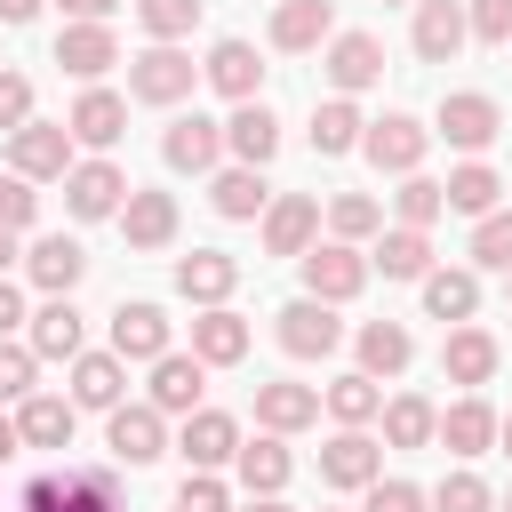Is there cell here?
<instances>
[{"label":"cell","mask_w":512,"mask_h":512,"mask_svg":"<svg viewBox=\"0 0 512 512\" xmlns=\"http://www.w3.org/2000/svg\"><path fill=\"white\" fill-rule=\"evenodd\" d=\"M192 80H200V64H192L176 40H152V48L128 64V96H136V104H184Z\"/></svg>","instance_id":"obj_1"},{"label":"cell","mask_w":512,"mask_h":512,"mask_svg":"<svg viewBox=\"0 0 512 512\" xmlns=\"http://www.w3.org/2000/svg\"><path fill=\"white\" fill-rule=\"evenodd\" d=\"M296 264H304V296H320V304H352V296L368 288V256H360L352 240H328V248H304Z\"/></svg>","instance_id":"obj_2"},{"label":"cell","mask_w":512,"mask_h":512,"mask_svg":"<svg viewBox=\"0 0 512 512\" xmlns=\"http://www.w3.org/2000/svg\"><path fill=\"white\" fill-rule=\"evenodd\" d=\"M272 320H280V352H288V360H328V352L344 344V320H336V304H320V296H296V304H280Z\"/></svg>","instance_id":"obj_3"},{"label":"cell","mask_w":512,"mask_h":512,"mask_svg":"<svg viewBox=\"0 0 512 512\" xmlns=\"http://www.w3.org/2000/svg\"><path fill=\"white\" fill-rule=\"evenodd\" d=\"M424 144H432V128H424V120H408V112H384V120H368V128H360V152H368L384 176H416Z\"/></svg>","instance_id":"obj_4"},{"label":"cell","mask_w":512,"mask_h":512,"mask_svg":"<svg viewBox=\"0 0 512 512\" xmlns=\"http://www.w3.org/2000/svg\"><path fill=\"white\" fill-rule=\"evenodd\" d=\"M8 168L16 176H64L72 168V128L64 120H24V128H8Z\"/></svg>","instance_id":"obj_5"},{"label":"cell","mask_w":512,"mask_h":512,"mask_svg":"<svg viewBox=\"0 0 512 512\" xmlns=\"http://www.w3.org/2000/svg\"><path fill=\"white\" fill-rule=\"evenodd\" d=\"M160 160H168L176 176H208V168L224 160V120H208V112H184V120H168V136H160Z\"/></svg>","instance_id":"obj_6"},{"label":"cell","mask_w":512,"mask_h":512,"mask_svg":"<svg viewBox=\"0 0 512 512\" xmlns=\"http://www.w3.org/2000/svg\"><path fill=\"white\" fill-rule=\"evenodd\" d=\"M120 200H128V176H120L112 160H72V168H64V208H72L80 224L120 216Z\"/></svg>","instance_id":"obj_7"},{"label":"cell","mask_w":512,"mask_h":512,"mask_svg":"<svg viewBox=\"0 0 512 512\" xmlns=\"http://www.w3.org/2000/svg\"><path fill=\"white\" fill-rule=\"evenodd\" d=\"M112 424H104V448H112V464H152V456H168V424H160V408L144 400V408H104Z\"/></svg>","instance_id":"obj_8"},{"label":"cell","mask_w":512,"mask_h":512,"mask_svg":"<svg viewBox=\"0 0 512 512\" xmlns=\"http://www.w3.org/2000/svg\"><path fill=\"white\" fill-rule=\"evenodd\" d=\"M456 152H480V144H496V128H504V112H496V96H480V88H456V96H440V120H432Z\"/></svg>","instance_id":"obj_9"},{"label":"cell","mask_w":512,"mask_h":512,"mask_svg":"<svg viewBox=\"0 0 512 512\" xmlns=\"http://www.w3.org/2000/svg\"><path fill=\"white\" fill-rule=\"evenodd\" d=\"M328 80H336V96L376 88L384 80V40L376 32H328Z\"/></svg>","instance_id":"obj_10"},{"label":"cell","mask_w":512,"mask_h":512,"mask_svg":"<svg viewBox=\"0 0 512 512\" xmlns=\"http://www.w3.org/2000/svg\"><path fill=\"white\" fill-rule=\"evenodd\" d=\"M496 360H504V352H496V336H488V328H472V320H456V328H448V344H440V376H448V384H464V392H480V384L496 376Z\"/></svg>","instance_id":"obj_11"},{"label":"cell","mask_w":512,"mask_h":512,"mask_svg":"<svg viewBox=\"0 0 512 512\" xmlns=\"http://www.w3.org/2000/svg\"><path fill=\"white\" fill-rule=\"evenodd\" d=\"M176 448H184V464H192V472H216V464H232L240 424H232L224 408H192V416H184V432H176Z\"/></svg>","instance_id":"obj_12"},{"label":"cell","mask_w":512,"mask_h":512,"mask_svg":"<svg viewBox=\"0 0 512 512\" xmlns=\"http://www.w3.org/2000/svg\"><path fill=\"white\" fill-rule=\"evenodd\" d=\"M376 472H384V448H376L360 424H344V432L320 448V480H328V488H368Z\"/></svg>","instance_id":"obj_13"},{"label":"cell","mask_w":512,"mask_h":512,"mask_svg":"<svg viewBox=\"0 0 512 512\" xmlns=\"http://www.w3.org/2000/svg\"><path fill=\"white\" fill-rule=\"evenodd\" d=\"M56 64H64L72 80H104V72L120 64L112 24H64V32H56Z\"/></svg>","instance_id":"obj_14"},{"label":"cell","mask_w":512,"mask_h":512,"mask_svg":"<svg viewBox=\"0 0 512 512\" xmlns=\"http://www.w3.org/2000/svg\"><path fill=\"white\" fill-rule=\"evenodd\" d=\"M120 232H128V248H168V240H176V192H144V184H128V200H120Z\"/></svg>","instance_id":"obj_15"},{"label":"cell","mask_w":512,"mask_h":512,"mask_svg":"<svg viewBox=\"0 0 512 512\" xmlns=\"http://www.w3.org/2000/svg\"><path fill=\"white\" fill-rule=\"evenodd\" d=\"M312 232H320V200H312V192L264 200V248H272V256H304Z\"/></svg>","instance_id":"obj_16"},{"label":"cell","mask_w":512,"mask_h":512,"mask_svg":"<svg viewBox=\"0 0 512 512\" xmlns=\"http://www.w3.org/2000/svg\"><path fill=\"white\" fill-rule=\"evenodd\" d=\"M24 272H32V288H40V296H72V288H80V272H88V248H80V240H64V232H48V240H32Z\"/></svg>","instance_id":"obj_17"},{"label":"cell","mask_w":512,"mask_h":512,"mask_svg":"<svg viewBox=\"0 0 512 512\" xmlns=\"http://www.w3.org/2000/svg\"><path fill=\"white\" fill-rule=\"evenodd\" d=\"M432 440H440L448 456H480V448H496V408H488L480 392H464L456 408H440V424H432Z\"/></svg>","instance_id":"obj_18"},{"label":"cell","mask_w":512,"mask_h":512,"mask_svg":"<svg viewBox=\"0 0 512 512\" xmlns=\"http://www.w3.org/2000/svg\"><path fill=\"white\" fill-rule=\"evenodd\" d=\"M232 472H240V488H248V496H280V488H288V472H296V456H288V440H280V432H264V440H240V448H232Z\"/></svg>","instance_id":"obj_19"},{"label":"cell","mask_w":512,"mask_h":512,"mask_svg":"<svg viewBox=\"0 0 512 512\" xmlns=\"http://www.w3.org/2000/svg\"><path fill=\"white\" fill-rule=\"evenodd\" d=\"M408 40H416V56H424V64H448V56L472 40V24H464V8H456V0H416V32H408Z\"/></svg>","instance_id":"obj_20"},{"label":"cell","mask_w":512,"mask_h":512,"mask_svg":"<svg viewBox=\"0 0 512 512\" xmlns=\"http://www.w3.org/2000/svg\"><path fill=\"white\" fill-rule=\"evenodd\" d=\"M240 288V264L224 256V248H192V256H176V296H192V304H224Z\"/></svg>","instance_id":"obj_21"},{"label":"cell","mask_w":512,"mask_h":512,"mask_svg":"<svg viewBox=\"0 0 512 512\" xmlns=\"http://www.w3.org/2000/svg\"><path fill=\"white\" fill-rule=\"evenodd\" d=\"M240 352H248V320H240L232 304H200V320H192V360L232 368Z\"/></svg>","instance_id":"obj_22"},{"label":"cell","mask_w":512,"mask_h":512,"mask_svg":"<svg viewBox=\"0 0 512 512\" xmlns=\"http://www.w3.org/2000/svg\"><path fill=\"white\" fill-rule=\"evenodd\" d=\"M200 376H208V360L160 352V360H152V408H160V416H192V408H200Z\"/></svg>","instance_id":"obj_23"},{"label":"cell","mask_w":512,"mask_h":512,"mask_svg":"<svg viewBox=\"0 0 512 512\" xmlns=\"http://www.w3.org/2000/svg\"><path fill=\"white\" fill-rule=\"evenodd\" d=\"M200 80H208L216 96L248 104V96H256V80H264V64H256V48H248V40H216V48H208V64H200Z\"/></svg>","instance_id":"obj_24"},{"label":"cell","mask_w":512,"mask_h":512,"mask_svg":"<svg viewBox=\"0 0 512 512\" xmlns=\"http://www.w3.org/2000/svg\"><path fill=\"white\" fill-rule=\"evenodd\" d=\"M112 352L120 360H160L168 352V312L160 304H120L112 312Z\"/></svg>","instance_id":"obj_25"},{"label":"cell","mask_w":512,"mask_h":512,"mask_svg":"<svg viewBox=\"0 0 512 512\" xmlns=\"http://www.w3.org/2000/svg\"><path fill=\"white\" fill-rule=\"evenodd\" d=\"M72 400H56V392H24L16 400V432H24V448H72Z\"/></svg>","instance_id":"obj_26"},{"label":"cell","mask_w":512,"mask_h":512,"mask_svg":"<svg viewBox=\"0 0 512 512\" xmlns=\"http://www.w3.org/2000/svg\"><path fill=\"white\" fill-rule=\"evenodd\" d=\"M328 32H336V8H328V0H280V8H272V48H288V56L320 48Z\"/></svg>","instance_id":"obj_27"},{"label":"cell","mask_w":512,"mask_h":512,"mask_svg":"<svg viewBox=\"0 0 512 512\" xmlns=\"http://www.w3.org/2000/svg\"><path fill=\"white\" fill-rule=\"evenodd\" d=\"M224 144L240 152V168H264L272 152H280V120L248 96V104H232V120H224Z\"/></svg>","instance_id":"obj_28"},{"label":"cell","mask_w":512,"mask_h":512,"mask_svg":"<svg viewBox=\"0 0 512 512\" xmlns=\"http://www.w3.org/2000/svg\"><path fill=\"white\" fill-rule=\"evenodd\" d=\"M120 384H128L120 352H80L72 360V408H120Z\"/></svg>","instance_id":"obj_29"},{"label":"cell","mask_w":512,"mask_h":512,"mask_svg":"<svg viewBox=\"0 0 512 512\" xmlns=\"http://www.w3.org/2000/svg\"><path fill=\"white\" fill-rule=\"evenodd\" d=\"M312 416H320V392H312V384H256V424H264V432L288 440V432H304Z\"/></svg>","instance_id":"obj_30"},{"label":"cell","mask_w":512,"mask_h":512,"mask_svg":"<svg viewBox=\"0 0 512 512\" xmlns=\"http://www.w3.org/2000/svg\"><path fill=\"white\" fill-rule=\"evenodd\" d=\"M64 128H72V144H96V152H104V144H120V128H128V104H120L112 88H88V96L72 104V120H64Z\"/></svg>","instance_id":"obj_31"},{"label":"cell","mask_w":512,"mask_h":512,"mask_svg":"<svg viewBox=\"0 0 512 512\" xmlns=\"http://www.w3.org/2000/svg\"><path fill=\"white\" fill-rule=\"evenodd\" d=\"M32 360H80V312H72V296H48L32 312Z\"/></svg>","instance_id":"obj_32"},{"label":"cell","mask_w":512,"mask_h":512,"mask_svg":"<svg viewBox=\"0 0 512 512\" xmlns=\"http://www.w3.org/2000/svg\"><path fill=\"white\" fill-rule=\"evenodd\" d=\"M368 264H376L384 280H424V272H432V240H424L416 224H392V232L376 240V256H368Z\"/></svg>","instance_id":"obj_33"},{"label":"cell","mask_w":512,"mask_h":512,"mask_svg":"<svg viewBox=\"0 0 512 512\" xmlns=\"http://www.w3.org/2000/svg\"><path fill=\"white\" fill-rule=\"evenodd\" d=\"M408 360H416V344H408L400 320H368L360 328V376H400Z\"/></svg>","instance_id":"obj_34"},{"label":"cell","mask_w":512,"mask_h":512,"mask_svg":"<svg viewBox=\"0 0 512 512\" xmlns=\"http://www.w3.org/2000/svg\"><path fill=\"white\" fill-rule=\"evenodd\" d=\"M424 312L448 320V328L472 320V312H480V280H472V272H424Z\"/></svg>","instance_id":"obj_35"},{"label":"cell","mask_w":512,"mask_h":512,"mask_svg":"<svg viewBox=\"0 0 512 512\" xmlns=\"http://www.w3.org/2000/svg\"><path fill=\"white\" fill-rule=\"evenodd\" d=\"M376 416H384V440H392V448H432V424H440V408H432V400L400 392V400H384Z\"/></svg>","instance_id":"obj_36"},{"label":"cell","mask_w":512,"mask_h":512,"mask_svg":"<svg viewBox=\"0 0 512 512\" xmlns=\"http://www.w3.org/2000/svg\"><path fill=\"white\" fill-rule=\"evenodd\" d=\"M56 512H120V472H112V464L64 472V504H56Z\"/></svg>","instance_id":"obj_37"},{"label":"cell","mask_w":512,"mask_h":512,"mask_svg":"<svg viewBox=\"0 0 512 512\" xmlns=\"http://www.w3.org/2000/svg\"><path fill=\"white\" fill-rule=\"evenodd\" d=\"M496 192H504V184H496V168H488V160H464V168L440 184V200H448L456 216H488V208H496Z\"/></svg>","instance_id":"obj_38"},{"label":"cell","mask_w":512,"mask_h":512,"mask_svg":"<svg viewBox=\"0 0 512 512\" xmlns=\"http://www.w3.org/2000/svg\"><path fill=\"white\" fill-rule=\"evenodd\" d=\"M208 192H216V216H232V224H240V216H256V208L272 200V192H264V168H216V184H208Z\"/></svg>","instance_id":"obj_39"},{"label":"cell","mask_w":512,"mask_h":512,"mask_svg":"<svg viewBox=\"0 0 512 512\" xmlns=\"http://www.w3.org/2000/svg\"><path fill=\"white\" fill-rule=\"evenodd\" d=\"M320 408H328L336 424H368V416L384 408V392H376V376H360V368H352V376H336V384L320 392Z\"/></svg>","instance_id":"obj_40"},{"label":"cell","mask_w":512,"mask_h":512,"mask_svg":"<svg viewBox=\"0 0 512 512\" xmlns=\"http://www.w3.org/2000/svg\"><path fill=\"white\" fill-rule=\"evenodd\" d=\"M360 128H368V120L352 112V96H328V104L312 112V152H352Z\"/></svg>","instance_id":"obj_41"},{"label":"cell","mask_w":512,"mask_h":512,"mask_svg":"<svg viewBox=\"0 0 512 512\" xmlns=\"http://www.w3.org/2000/svg\"><path fill=\"white\" fill-rule=\"evenodd\" d=\"M328 232L360 248V240H376V232H384V208H376L368 192H336V200H328Z\"/></svg>","instance_id":"obj_42"},{"label":"cell","mask_w":512,"mask_h":512,"mask_svg":"<svg viewBox=\"0 0 512 512\" xmlns=\"http://www.w3.org/2000/svg\"><path fill=\"white\" fill-rule=\"evenodd\" d=\"M472 264L512 272V208H488V216L472 224Z\"/></svg>","instance_id":"obj_43"},{"label":"cell","mask_w":512,"mask_h":512,"mask_svg":"<svg viewBox=\"0 0 512 512\" xmlns=\"http://www.w3.org/2000/svg\"><path fill=\"white\" fill-rule=\"evenodd\" d=\"M136 24H144L152 40H184V32L200 24V0H136Z\"/></svg>","instance_id":"obj_44"},{"label":"cell","mask_w":512,"mask_h":512,"mask_svg":"<svg viewBox=\"0 0 512 512\" xmlns=\"http://www.w3.org/2000/svg\"><path fill=\"white\" fill-rule=\"evenodd\" d=\"M424 504H432V512H496V496H488V480H480V472H448Z\"/></svg>","instance_id":"obj_45"},{"label":"cell","mask_w":512,"mask_h":512,"mask_svg":"<svg viewBox=\"0 0 512 512\" xmlns=\"http://www.w3.org/2000/svg\"><path fill=\"white\" fill-rule=\"evenodd\" d=\"M440 208H448V200H440V184H432V176H408V184L392 192V216H400V224H416V232H424Z\"/></svg>","instance_id":"obj_46"},{"label":"cell","mask_w":512,"mask_h":512,"mask_svg":"<svg viewBox=\"0 0 512 512\" xmlns=\"http://www.w3.org/2000/svg\"><path fill=\"white\" fill-rule=\"evenodd\" d=\"M464 24H472V40L512 48V0H464Z\"/></svg>","instance_id":"obj_47"},{"label":"cell","mask_w":512,"mask_h":512,"mask_svg":"<svg viewBox=\"0 0 512 512\" xmlns=\"http://www.w3.org/2000/svg\"><path fill=\"white\" fill-rule=\"evenodd\" d=\"M40 216V192H32V176H0V232H24Z\"/></svg>","instance_id":"obj_48"},{"label":"cell","mask_w":512,"mask_h":512,"mask_svg":"<svg viewBox=\"0 0 512 512\" xmlns=\"http://www.w3.org/2000/svg\"><path fill=\"white\" fill-rule=\"evenodd\" d=\"M360 496H368L360 512H424V488H416V480H384V472H376Z\"/></svg>","instance_id":"obj_49"},{"label":"cell","mask_w":512,"mask_h":512,"mask_svg":"<svg viewBox=\"0 0 512 512\" xmlns=\"http://www.w3.org/2000/svg\"><path fill=\"white\" fill-rule=\"evenodd\" d=\"M176 512H232V496H224V480H216V472H184Z\"/></svg>","instance_id":"obj_50"},{"label":"cell","mask_w":512,"mask_h":512,"mask_svg":"<svg viewBox=\"0 0 512 512\" xmlns=\"http://www.w3.org/2000/svg\"><path fill=\"white\" fill-rule=\"evenodd\" d=\"M32 368H40L32 344H8V336H0V400H24V392H32Z\"/></svg>","instance_id":"obj_51"},{"label":"cell","mask_w":512,"mask_h":512,"mask_svg":"<svg viewBox=\"0 0 512 512\" xmlns=\"http://www.w3.org/2000/svg\"><path fill=\"white\" fill-rule=\"evenodd\" d=\"M24 120H32V80L0 72V128H24Z\"/></svg>","instance_id":"obj_52"},{"label":"cell","mask_w":512,"mask_h":512,"mask_svg":"<svg viewBox=\"0 0 512 512\" xmlns=\"http://www.w3.org/2000/svg\"><path fill=\"white\" fill-rule=\"evenodd\" d=\"M24 320H32V312H24V296H16V288H8V280H0V336H16V328H24Z\"/></svg>","instance_id":"obj_53"},{"label":"cell","mask_w":512,"mask_h":512,"mask_svg":"<svg viewBox=\"0 0 512 512\" xmlns=\"http://www.w3.org/2000/svg\"><path fill=\"white\" fill-rule=\"evenodd\" d=\"M56 8H64V16H72V24H104V16H112V8H120V0H56Z\"/></svg>","instance_id":"obj_54"},{"label":"cell","mask_w":512,"mask_h":512,"mask_svg":"<svg viewBox=\"0 0 512 512\" xmlns=\"http://www.w3.org/2000/svg\"><path fill=\"white\" fill-rule=\"evenodd\" d=\"M40 16V0H0V24H32Z\"/></svg>","instance_id":"obj_55"},{"label":"cell","mask_w":512,"mask_h":512,"mask_svg":"<svg viewBox=\"0 0 512 512\" xmlns=\"http://www.w3.org/2000/svg\"><path fill=\"white\" fill-rule=\"evenodd\" d=\"M16 448H24V432H16V416H0V464H8Z\"/></svg>","instance_id":"obj_56"},{"label":"cell","mask_w":512,"mask_h":512,"mask_svg":"<svg viewBox=\"0 0 512 512\" xmlns=\"http://www.w3.org/2000/svg\"><path fill=\"white\" fill-rule=\"evenodd\" d=\"M496 448H504V456H512V416H496Z\"/></svg>","instance_id":"obj_57"},{"label":"cell","mask_w":512,"mask_h":512,"mask_svg":"<svg viewBox=\"0 0 512 512\" xmlns=\"http://www.w3.org/2000/svg\"><path fill=\"white\" fill-rule=\"evenodd\" d=\"M8 256H16V232H0V272H8Z\"/></svg>","instance_id":"obj_58"},{"label":"cell","mask_w":512,"mask_h":512,"mask_svg":"<svg viewBox=\"0 0 512 512\" xmlns=\"http://www.w3.org/2000/svg\"><path fill=\"white\" fill-rule=\"evenodd\" d=\"M248 512H288V504H280V496H256V504H248Z\"/></svg>","instance_id":"obj_59"},{"label":"cell","mask_w":512,"mask_h":512,"mask_svg":"<svg viewBox=\"0 0 512 512\" xmlns=\"http://www.w3.org/2000/svg\"><path fill=\"white\" fill-rule=\"evenodd\" d=\"M504 512H512V496H504Z\"/></svg>","instance_id":"obj_60"}]
</instances>
